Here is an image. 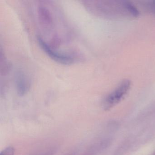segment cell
<instances>
[{
	"mask_svg": "<svg viewBox=\"0 0 155 155\" xmlns=\"http://www.w3.org/2000/svg\"><path fill=\"white\" fill-rule=\"evenodd\" d=\"M15 83L17 92L19 96H23L27 94L29 90L30 84L28 78L23 71H17L15 76Z\"/></svg>",
	"mask_w": 155,
	"mask_h": 155,
	"instance_id": "obj_3",
	"label": "cell"
},
{
	"mask_svg": "<svg viewBox=\"0 0 155 155\" xmlns=\"http://www.w3.org/2000/svg\"><path fill=\"white\" fill-rule=\"evenodd\" d=\"M154 7H155V2H154Z\"/></svg>",
	"mask_w": 155,
	"mask_h": 155,
	"instance_id": "obj_6",
	"label": "cell"
},
{
	"mask_svg": "<svg viewBox=\"0 0 155 155\" xmlns=\"http://www.w3.org/2000/svg\"><path fill=\"white\" fill-rule=\"evenodd\" d=\"M129 80L122 81L116 88L107 96L103 102V107L106 110L110 109L119 103L127 95L131 87Z\"/></svg>",
	"mask_w": 155,
	"mask_h": 155,
	"instance_id": "obj_1",
	"label": "cell"
},
{
	"mask_svg": "<svg viewBox=\"0 0 155 155\" xmlns=\"http://www.w3.org/2000/svg\"><path fill=\"white\" fill-rule=\"evenodd\" d=\"M38 41L43 51L55 61L65 65L71 64L74 61V59L71 56L60 53L54 50L40 37H38Z\"/></svg>",
	"mask_w": 155,
	"mask_h": 155,
	"instance_id": "obj_2",
	"label": "cell"
},
{
	"mask_svg": "<svg viewBox=\"0 0 155 155\" xmlns=\"http://www.w3.org/2000/svg\"><path fill=\"white\" fill-rule=\"evenodd\" d=\"M15 149L12 147H8L3 150L0 153V155H14Z\"/></svg>",
	"mask_w": 155,
	"mask_h": 155,
	"instance_id": "obj_5",
	"label": "cell"
},
{
	"mask_svg": "<svg viewBox=\"0 0 155 155\" xmlns=\"http://www.w3.org/2000/svg\"><path fill=\"white\" fill-rule=\"evenodd\" d=\"M125 7L127 10L130 12V14L135 17H137L139 15V12L137 9L130 2H127L125 4Z\"/></svg>",
	"mask_w": 155,
	"mask_h": 155,
	"instance_id": "obj_4",
	"label": "cell"
}]
</instances>
